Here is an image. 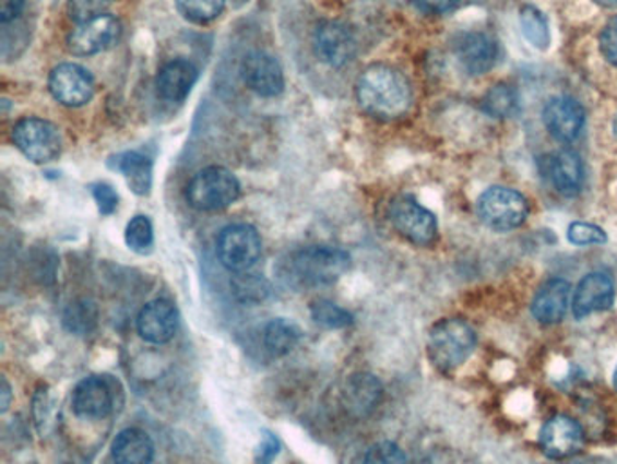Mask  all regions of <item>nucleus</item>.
<instances>
[{
    "instance_id": "1",
    "label": "nucleus",
    "mask_w": 617,
    "mask_h": 464,
    "mask_svg": "<svg viewBox=\"0 0 617 464\" xmlns=\"http://www.w3.org/2000/svg\"><path fill=\"white\" fill-rule=\"evenodd\" d=\"M357 98L371 117L393 120L412 106V87L401 71L390 66H371L357 82Z\"/></svg>"
},
{
    "instance_id": "2",
    "label": "nucleus",
    "mask_w": 617,
    "mask_h": 464,
    "mask_svg": "<svg viewBox=\"0 0 617 464\" xmlns=\"http://www.w3.org/2000/svg\"><path fill=\"white\" fill-rule=\"evenodd\" d=\"M349 265V257L337 247H308L286 262V278L299 287H321L337 282Z\"/></svg>"
},
{
    "instance_id": "3",
    "label": "nucleus",
    "mask_w": 617,
    "mask_h": 464,
    "mask_svg": "<svg viewBox=\"0 0 617 464\" xmlns=\"http://www.w3.org/2000/svg\"><path fill=\"white\" fill-rule=\"evenodd\" d=\"M476 347L473 326L460 318L440 320L428 334V358L440 372H453L470 359Z\"/></svg>"
},
{
    "instance_id": "4",
    "label": "nucleus",
    "mask_w": 617,
    "mask_h": 464,
    "mask_svg": "<svg viewBox=\"0 0 617 464\" xmlns=\"http://www.w3.org/2000/svg\"><path fill=\"white\" fill-rule=\"evenodd\" d=\"M238 178L225 167H206L198 172L189 187L187 200L190 205L200 211H219L233 205L239 198Z\"/></svg>"
},
{
    "instance_id": "5",
    "label": "nucleus",
    "mask_w": 617,
    "mask_h": 464,
    "mask_svg": "<svg viewBox=\"0 0 617 464\" xmlns=\"http://www.w3.org/2000/svg\"><path fill=\"white\" fill-rule=\"evenodd\" d=\"M478 216L491 229L512 230L525 224L529 216V203L522 192L509 187H491L482 192L476 203Z\"/></svg>"
},
{
    "instance_id": "6",
    "label": "nucleus",
    "mask_w": 617,
    "mask_h": 464,
    "mask_svg": "<svg viewBox=\"0 0 617 464\" xmlns=\"http://www.w3.org/2000/svg\"><path fill=\"white\" fill-rule=\"evenodd\" d=\"M13 142L35 164H48L60 155L62 136L55 123L43 118H24L13 128Z\"/></svg>"
},
{
    "instance_id": "7",
    "label": "nucleus",
    "mask_w": 617,
    "mask_h": 464,
    "mask_svg": "<svg viewBox=\"0 0 617 464\" xmlns=\"http://www.w3.org/2000/svg\"><path fill=\"white\" fill-rule=\"evenodd\" d=\"M217 257L234 273H247L261 257V238L252 225H228L217 238Z\"/></svg>"
},
{
    "instance_id": "8",
    "label": "nucleus",
    "mask_w": 617,
    "mask_h": 464,
    "mask_svg": "<svg viewBox=\"0 0 617 464\" xmlns=\"http://www.w3.org/2000/svg\"><path fill=\"white\" fill-rule=\"evenodd\" d=\"M390 219L393 227L415 246L428 247L437 240L438 224L435 214L413 198L399 197L393 200Z\"/></svg>"
},
{
    "instance_id": "9",
    "label": "nucleus",
    "mask_w": 617,
    "mask_h": 464,
    "mask_svg": "<svg viewBox=\"0 0 617 464\" xmlns=\"http://www.w3.org/2000/svg\"><path fill=\"white\" fill-rule=\"evenodd\" d=\"M120 35H122V26L115 16H96L91 21L82 22L76 29H73L68 37V48L71 53L90 57L112 48Z\"/></svg>"
},
{
    "instance_id": "10",
    "label": "nucleus",
    "mask_w": 617,
    "mask_h": 464,
    "mask_svg": "<svg viewBox=\"0 0 617 464\" xmlns=\"http://www.w3.org/2000/svg\"><path fill=\"white\" fill-rule=\"evenodd\" d=\"M583 444V428L569 416L550 417L539 432V447L549 460H569L581 452Z\"/></svg>"
},
{
    "instance_id": "11",
    "label": "nucleus",
    "mask_w": 617,
    "mask_h": 464,
    "mask_svg": "<svg viewBox=\"0 0 617 464\" xmlns=\"http://www.w3.org/2000/svg\"><path fill=\"white\" fill-rule=\"evenodd\" d=\"M49 92L63 106L80 107L93 98L95 82L82 66L60 64L49 75Z\"/></svg>"
},
{
    "instance_id": "12",
    "label": "nucleus",
    "mask_w": 617,
    "mask_h": 464,
    "mask_svg": "<svg viewBox=\"0 0 617 464\" xmlns=\"http://www.w3.org/2000/svg\"><path fill=\"white\" fill-rule=\"evenodd\" d=\"M544 123L553 139L574 142L585 126V109L570 96H555L544 107Z\"/></svg>"
},
{
    "instance_id": "13",
    "label": "nucleus",
    "mask_w": 617,
    "mask_h": 464,
    "mask_svg": "<svg viewBox=\"0 0 617 464\" xmlns=\"http://www.w3.org/2000/svg\"><path fill=\"white\" fill-rule=\"evenodd\" d=\"M313 46L317 57L332 68H343L348 64L357 49L354 35L348 27L341 22L332 21L322 22L317 26Z\"/></svg>"
},
{
    "instance_id": "14",
    "label": "nucleus",
    "mask_w": 617,
    "mask_h": 464,
    "mask_svg": "<svg viewBox=\"0 0 617 464\" xmlns=\"http://www.w3.org/2000/svg\"><path fill=\"white\" fill-rule=\"evenodd\" d=\"M616 299V287L608 274L591 273L581 279L572 296V314L576 320L608 310Z\"/></svg>"
},
{
    "instance_id": "15",
    "label": "nucleus",
    "mask_w": 617,
    "mask_h": 464,
    "mask_svg": "<svg viewBox=\"0 0 617 464\" xmlns=\"http://www.w3.org/2000/svg\"><path fill=\"white\" fill-rule=\"evenodd\" d=\"M454 55L471 75H484L495 68L498 60V44L486 33H462L454 40Z\"/></svg>"
},
{
    "instance_id": "16",
    "label": "nucleus",
    "mask_w": 617,
    "mask_h": 464,
    "mask_svg": "<svg viewBox=\"0 0 617 464\" xmlns=\"http://www.w3.org/2000/svg\"><path fill=\"white\" fill-rule=\"evenodd\" d=\"M241 75L245 84L261 96L281 95L285 87V76L280 62L263 51H253L245 57Z\"/></svg>"
},
{
    "instance_id": "17",
    "label": "nucleus",
    "mask_w": 617,
    "mask_h": 464,
    "mask_svg": "<svg viewBox=\"0 0 617 464\" xmlns=\"http://www.w3.org/2000/svg\"><path fill=\"white\" fill-rule=\"evenodd\" d=\"M544 177L563 197H576L583 187L585 169L580 155L574 151H556L544 160Z\"/></svg>"
},
{
    "instance_id": "18",
    "label": "nucleus",
    "mask_w": 617,
    "mask_h": 464,
    "mask_svg": "<svg viewBox=\"0 0 617 464\" xmlns=\"http://www.w3.org/2000/svg\"><path fill=\"white\" fill-rule=\"evenodd\" d=\"M178 331V312L175 305L156 299L143 307L138 316V332L145 342L164 345L175 337Z\"/></svg>"
},
{
    "instance_id": "19",
    "label": "nucleus",
    "mask_w": 617,
    "mask_h": 464,
    "mask_svg": "<svg viewBox=\"0 0 617 464\" xmlns=\"http://www.w3.org/2000/svg\"><path fill=\"white\" fill-rule=\"evenodd\" d=\"M73 411L85 419H102L112 411L109 384L102 378H87L76 384L73 392Z\"/></svg>"
},
{
    "instance_id": "20",
    "label": "nucleus",
    "mask_w": 617,
    "mask_h": 464,
    "mask_svg": "<svg viewBox=\"0 0 617 464\" xmlns=\"http://www.w3.org/2000/svg\"><path fill=\"white\" fill-rule=\"evenodd\" d=\"M570 305V285L565 279H549L538 288L534 296L533 316L544 325H553L563 320Z\"/></svg>"
},
{
    "instance_id": "21",
    "label": "nucleus",
    "mask_w": 617,
    "mask_h": 464,
    "mask_svg": "<svg viewBox=\"0 0 617 464\" xmlns=\"http://www.w3.org/2000/svg\"><path fill=\"white\" fill-rule=\"evenodd\" d=\"M198 81V70L189 60H173L158 73V93L165 100L181 102L189 96Z\"/></svg>"
},
{
    "instance_id": "22",
    "label": "nucleus",
    "mask_w": 617,
    "mask_h": 464,
    "mask_svg": "<svg viewBox=\"0 0 617 464\" xmlns=\"http://www.w3.org/2000/svg\"><path fill=\"white\" fill-rule=\"evenodd\" d=\"M117 464H151L154 457L153 439L140 428H126L112 443Z\"/></svg>"
},
{
    "instance_id": "23",
    "label": "nucleus",
    "mask_w": 617,
    "mask_h": 464,
    "mask_svg": "<svg viewBox=\"0 0 617 464\" xmlns=\"http://www.w3.org/2000/svg\"><path fill=\"white\" fill-rule=\"evenodd\" d=\"M380 397H382V386L373 376L366 373L355 376L346 389V403L349 411L355 412L357 416L370 414L375 406L379 405Z\"/></svg>"
},
{
    "instance_id": "24",
    "label": "nucleus",
    "mask_w": 617,
    "mask_h": 464,
    "mask_svg": "<svg viewBox=\"0 0 617 464\" xmlns=\"http://www.w3.org/2000/svg\"><path fill=\"white\" fill-rule=\"evenodd\" d=\"M118 169L123 172L127 183L137 194H149L153 186V164L142 153L131 151L118 156Z\"/></svg>"
},
{
    "instance_id": "25",
    "label": "nucleus",
    "mask_w": 617,
    "mask_h": 464,
    "mask_svg": "<svg viewBox=\"0 0 617 464\" xmlns=\"http://www.w3.org/2000/svg\"><path fill=\"white\" fill-rule=\"evenodd\" d=\"M299 337H301V332L297 329L296 323L280 318V320L270 321L264 329V347L269 348L270 354L280 358L296 348Z\"/></svg>"
},
{
    "instance_id": "26",
    "label": "nucleus",
    "mask_w": 617,
    "mask_h": 464,
    "mask_svg": "<svg viewBox=\"0 0 617 464\" xmlns=\"http://www.w3.org/2000/svg\"><path fill=\"white\" fill-rule=\"evenodd\" d=\"M520 26H522L523 37L527 43L533 44L534 48L542 49V51L549 48V22L538 8L523 5L520 10Z\"/></svg>"
},
{
    "instance_id": "27",
    "label": "nucleus",
    "mask_w": 617,
    "mask_h": 464,
    "mask_svg": "<svg viewBox=\"0 0 617 464\" xmlns=\"http://www.w3.org/2000/svg\"><path fill=\"white\" fill-rule=\"evenodd\" d=\"M484 111L493 118H509L518 111V93L509 84H496L484 96Z\"/></svg>"
},
{
    "instance_id": "28",
    "label": "nucleus",
    "mask_w": 617,
    "mask_h": 464,
    "mask_svg": "<svg viewBox=\"0 0 617 464\" xmlns=\"http://www.w3.org/2000/svg\"><path fill=\"white\" fill-rule=\"evenodd\" d=\"M181 15L198 24L216 21L225 10V0H176Z\"/></svg>"
},
{
    "instance_id": "29",
    "label": "nucleus",
    "mask_w": 617,
    "mask_h": 464,
    "mask_svg": "<svg viewBox=\"0 0 617 464\" xmlns=\"http://www.w3.org/2000/svg\"><path fill=\"white\" fill-rule=\"evenodd\" d=\"M233 288L236 296H238L241 301H247V304H258V301H263L266 296H269V282L261 278L258 274L238 273V276L233 279Z\"/></svg>"
},
{
    "instance_id": "30",
    "label": "nucleus",
    "mask_w": 617,
    "mask_h": 464,
    "mask_svg": "<svg viewBox=\"0 0 617 464\" xmlns=\"http://www.w3.org/2000/svg\"><path fill=\"white\" fill-rule=\"evenodd\" d=\"M126 241L132 251L140 252V254L151 251V247L154 243V230L151 219L147 216H134L127 225Z\"/></svg>"
},
{
    "instance_id": "31",
    "label": "nucleus",
    "mask_w": 617,
    "mask_h": 464,
    "mask_svg": "<svg viewBox=\"0 0 617 464\" xmlns=\"http://www.w3.org/2000/svg\"><path fill=\"white\" fill-rule=\"evenodd\" d=\"M570 243L574 246H603L607 243V233L594 224H586V222H574L570 225L569 233H567Z\"/></svg>"
},
{
    "instance_id": "32",
    "label": "nucleus",
    "mask_w": 617,
    "mask_h": 464,
    "mask_svg": "<svg viewBox=\"0 0 617 464\" xmlns=\"http://www.w3.org/2000/svg\"><path fill=\"white\" fill-rule=\"evenodd\" d=\"M311 314H313V320L317 323L330 326V329H339V326H346L352 323V316L337 305L330 304V301H317L311 307Z\"/></svg>"
},
{
    "instance_id": "33",
    "label": "nucleus",
    "mask_w": 617,
    "mask_h": 464,
    "mask_svg": "<svg viewBox=\"0 0 617 464\" xmlns=\"http://www.w3.org/2000/svg\"><path fill=\"white\" fill-rule=\"evenodd\" d=\"M112 2L115 0H69L68 13L74 22L82 24L96 16L106 15Z\"/></svg>"
},
{
    "instance_id": "34",
    "label": "nucleus",
    "mask_w": 617,
    "mask_h": 464,
    "mask_svg": "<svg viewBox=\"0 0 617 464\" xmlns=\"http://www.w3.org/2000/svg\"><path fill=\"white\" fill-rule=\"evenodd\" d=\"M363 464H407V460L399 444L382 441L366 452Z\"/></svg>"
},
{
    "instance_id": "35",
    "label": "nucleus",
    "mask_w": 617,
    "mask_h": 464,
    "mask_svg": "<svg viewBox=\"0 0 617 464\" xmlns=\"http://www.w3.org/2000/svg\"><path fill=\"white\" fill-rule=\"evenodd\" d=\"M66 325L74 332L90 331L95 325L96 310L90 304H74L69 307L68 312L63 316Z\"/></svg>"
},
{
    "instance_id": "36",
    "label": "nucleus",
    "mask_w": 617,
    "mask_h": 464,
    "mask_svg": "<svg viewBox=\"0 0 617 464\" xmlns=\"http://www.w3.org/2000/svg\"><path fill=\"white\" fill-rule=\"evenodd\" d=\"M600 51L610 64L617 66V16L607 22L600 35Z\"/></svg>"
},
{
    "instance_id": "37",
    "label": "nucleus",
    "mask_w": 617,
    "mask_h": 464,
    "mask_svg": "<svg viewBox=\"0 0 617 464\" xmlns=\"http://www.w3.org/2000/svg\"><path fill=\"white\" fill-rule=\"evenodd\" d=\"M93 197H95L102 214H112L117 211L118 194L111 186L98 183V186H95V189H93Z\"/></svg>"
},
{
    "instance_id": "38",
    "label": "nucleus",
    "mask_w": 617,
    "mask_h": 464,
    "mask_svg": "<svg viewBox=\"0 0 617 464\" xmlns=\"http://www.w3.org/2000/svg\"><path fill=\"white\" fill-rule=\"evenodd\" d=\"M418 10L428 15H443L459 4V0H413Z\"/></svg>"
},
{
    "instance_id": "39",
    "label": "nucleus",
    "mask_w": 617,
    "mask_h": 464,
    "mask_svg": "<svg viewBox=\"0 0 617 464\" xmlns=\"http://www.w3.org/2000/svg\"><path fill=\"white\" fill-rule=\"evenodd\" d=\"M24 0H0V21L10 22L21 15Z\"/></svg>"
},
{
    "instance_id": "40",
    "label": "nucleus",
    "mask_w": 617,
    "mask_h": 464,
    "mask_svg": "<svg viewBox=\"0 0 617 464\" xmlns=\"http://www.w3.org/2000/svg\"><path fill=\"white\" fill-rule=\"evenodd\" d=\"M594 2L600 5H607V8H614V5H617V0H594Z\"/></svg>"
},
{
    "instance_id": "41",
    "label": "nucleus",
    "mask_w": 617,
    "mask_h": 464,
    "mask_svg": "<svg viewBox=\"0 0 617 464\" xmlns=\"http://www.w3.org/2000/svg\"><path fill=\"white\" fill-rule=\"evenodd\" d=\"M613 129H614V136H616L617 140V115L616 117H614Z\"/></svg>"
},
{
    "instance_id": "42",
    "label": "nucleus",
    "mask_w": 617,
    "mask_h": 464,
    "mask_svg": "<svg viewBox=\"0 0 617 464\" xmlns=\"http://www.w3.org/2000/svg\"><path fill=\"white\" fill-rule=\"evenodd\" d=\"M614 389L617 390V367L616 370H614Z\"/></svg>"
}]
</instances>
